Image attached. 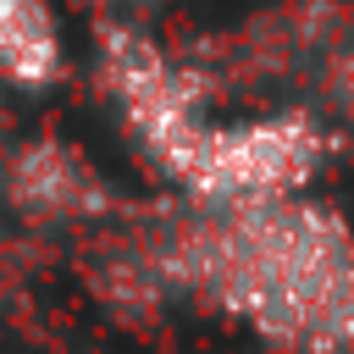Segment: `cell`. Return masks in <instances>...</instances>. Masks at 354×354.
Returning a JSON list of instances; mask_svg holds the SVG:
<instances>
[{"label": "cell", "mask_w": 354, "mask_h": 354, "mask_svg": "<svg viewBox=\"0 0 354 354\" xmlns=\"http://www.w3.org/2000/svg\"><path fill=\"white\" fill-rule=\"evenodd\" d=\"M194 277H205L260 337L299 354L354 348V238L348 227L299 199L232 205L194 243Z\"/></svg>", "instance_id": "cell-1"}, {"label": "cell", "mask_w": 354, "mask_h": 354, "mask_svg": "<svg viewBox=\"0 0 354 354\" xmlns=\"http://www.w3.org/2000/svg\"><path fill=\"white\" fill-rule=\"evenodd\" d=\"M61 28L44 0H0V77L39 88L61 72Z\"/></svg>", "instance_id": "cell-3"}, {"label": "cell", "mask_w": 354, "mask_h": 354, "mask_svg": "<svg viewBox=\"0 0 354 354\" xmlns=\"http://www.w3.org/2000/svg\"><path fill=\"white\" fill-rule=\"evenodd\" d=\"M315 160H321V133L310 116H266V122L199 127L177 155L171 177L199 199L232 210V205L293 199V188L315 171Z\"/></svg>", "instance_id": "cell-2"}, {"label": "cell", "mask_w": 354, "mask_h": 354, "mask_svg": "<svg viewBox=\"0 0 354 354\" xmlns=\"http://www.w3.org/2000/svg\"><path fill=\"white\" fill-rule=\"evenodd\" d=\"M17 199L28 210H39V216H77V210L94 205V171H83L72 160V149H55V144L22 149Z\"/></svg>", "instance_id": "cell-4"}]
</instances>
